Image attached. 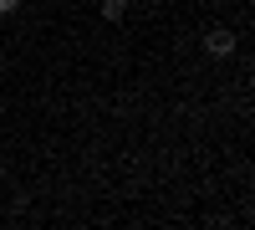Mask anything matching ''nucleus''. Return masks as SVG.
Instances as JSON below:
<instances>
[{"label": "nucleus", "mask_w": 255, "mask_h": 230, "mask_svg": "<svg viewBox=\"0 0 255 230\" xmlns=\"http://www.w3.org/2000/svg\"><path fill=\"white\" fill-rule=\"evenodd\" d=\"M204 51L209 56H230V51H235V31H225V26L204 31Z\"/></svg>", "instance_id": "f257e3e1"}, {"label": "nucleus", "mask_w": 255, "mask_h": 230, "mask_svg": "<svg viewBox=\"0 0 255 230\" xmlns=\"http://www.w3.org/2000/svg\"><path fill=\"white\" fill-rule=\"evenodd\" d=\"M102 5V20H123L128 15V0H97Z\"/></svg>", "instance_id": "f03ea898"}, {"label": "nucleus", "mask_w": 255, "mask_h": 230, "mask_svg": "<svg viewBox=\"0 0 255 230\" xmlns=\"http://www.w3.org/2000/svg\"><path fill=\"white\" fill-rule=\"evenodd\" d=\"M20 10V0H0V15H15Z\"/></svg>", "instance_id": "7ed1b4c3"}]
</instances>
